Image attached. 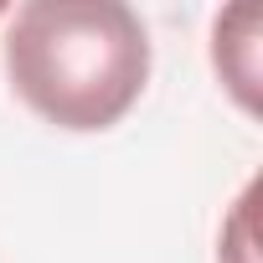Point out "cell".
Masks as SVG:
<instances>
[{
  "instance_id": "3957f363",
  "label": "cell",
  "mask_w": 263,
  "mask_h": 263,
  "mask_svg": "<svg viewBox=\"0 0 263 263\" xmlns=\"http://www.w3.org/2000/svg\"><path fill=\"white\" fill-rule=\"evenodd\" d=\"M248 227H253V191L237 201V212H232V227H227V237H237V248H217V263H232V258L253 263V248H248Z\"/></svg>"
},
{
  "instance_id": "7a4b0ae2",
  "label": "cell",
  "mask_w": 263,
  "mask_h": 263,
  "mask_svg": "<svg viewBox=\"0 0 263 263\" xmlns=\"http://www.w3.org/2000/svg\"><path fill=\"white\" fill-rule=\"evenodd\" d=\"M212 62L242 108H258V11L232 6L212 26Z\"/></svg>"
},
{
  "instance_id": "6da1fadb",
  "label": "cell",
  "mask_w": 263,
  "mask_h": 263,
  "mask_svg": "<svg viewBox=\"0 0 263 263\" xmlns=\"http://www.w3.org/2000/svg\"><path fill=\"white\" fill-rule=\"evenodd\" d=\"M16 98L67 135H103L150 83V31L124 0H26L6 26Z\"/></svg>"
}]
</instances>
